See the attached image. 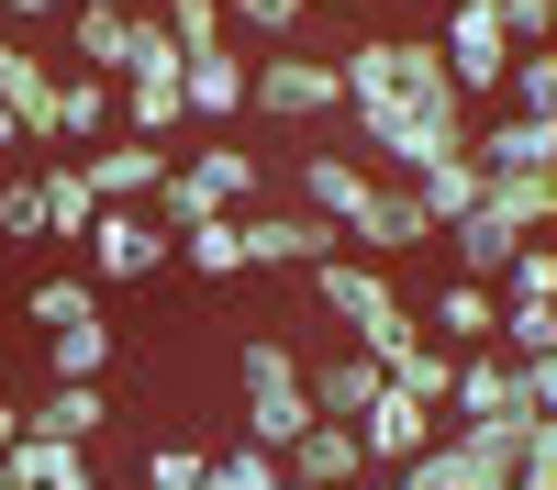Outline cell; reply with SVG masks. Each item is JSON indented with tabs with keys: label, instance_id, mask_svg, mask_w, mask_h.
<instances>
[{
	"label": "cell",
	"instance_id": "19",
	"mask_svg": "<svg viewBox=\"0 0 557 490\" xmlns=\"http://www.w3.org/2000/svg\"><path fill=\"white\" fill-rule=\"evenodd\" d=\"M491 324H502V290L491 279H446L424 301V335H446V345H491Z\"/></svg>",
	"mask_w": 557,
	"mask_h": 490
},
{
	"label": "cell",
	"instance_id": "35",
	"mask_svg": "<svg viewBox=\"0 0 557 490\" xmlns=\"http://www.w3.org/2000/svg\"><path fill=\"white\" fill-rule=\"evenodd\" d=\"M0 12H12V23H45V12H67V0H0Z\"/></svg>",
	"mask_w": 557,
	"mask_h": 490
},
{
	"label": "cell",
	"instance_id": "36",
	"mask_svg": "<svg viewBox=\"0 0 557 490\" xmlns=\"http://www.w3.org/2000/svg\"><path fill=\"white\" fill-rule=\"evenodd\" d=\"M0 156H23V112L12 101H0Z\"/></svg>",
	"mask_w": 557,
	"mask_h": 490
},
{
	"label": "cell",
	"instance_id": "23",
	"mask_svg": "<svg viewBox=\"0 0 557 490\" xmlns=\"http://www.w3.org/2000/svg\"><path fill=\"white\" fill-rule=\"evenodd\" d=\"M480 178H491V167H480L469 146H457V156H435V167H412V201L435 212V235H446V223H457V212L480 201Z\"/></svg>",
	"mask_w": 557,
	"mask_h": 490
},
{
	"label": "cell",
	"instance_id": "26",
	"mask_svg": "<svg viewBox=\"0 0 557 490\" xmlns=\"http://www.w3.org/2000/svg\"><path fill=\"white\" fill-rule=\"evenodd\" d=\"M23 312L57 335V324H78V312H101V279H89V267H57V279H34V290H23Z\"/></svg>",
	"mask_w": 557,
	"mask_h": 490
},
{
	"label": "cell",
	"instance_id": "17",
	"mask_svg": "<svg viewBox=\"0 0 557 490\" xmlns=\"http://www.w3.org/2000/svg\"><path fill=\"white\" fill-rule=\"evenodd\" d=\"M368 178H380V167H357L346 146H312V156H301V201L346 235V223H357V201H368Z\"/></svg>",
	"mask_w": 557,
	"mask_h": 490
},
{
	"label": "cell",
	"instance_id": "22",
	"mask_svg": "<svg viewBox=\"0 0 557 490\" xmlns=\"http://www.w3.org/2000/svg\"><path fill=\"white\" fill-rule=\"evenodd\" d=\"M45 89H57V67H45L23 34H0V101L23 112V146H45Z\"/></svg>",
	"mask_w": 557,
	"mask_h": 490
},
{
	"label": "cell",
	"instance_id": "34",
	"mask_svg": "<svg viewBox=\"0 0 557 490\" xmlns=\"http://www.w3.org/2000/svg\"><path fill=\"white\" fill-rule=\"evenodd\" d=\"M524 368V413H557V345H535V356H513Z\"/></svg>",
	"mask_w": 557,
	"mask_h": 490
},
{
	"label": "cell",
	"instance_id": "12",
	"mask_svg": "<svg viewBox=\"0 0 557 490\" xmlns=\"http://www.w3.org/2000/svg\"><path fill=\"white\" fill-rule=\"evenodd\" d=\"M301 379H312V413L357 424L368 401H380V379H391V368H380V356H368V345L346 335V345H312V356H301Z\"/></svg>",
	"mask_w": 557,
	"mask_h": 490
},
{
	"label": "cell",
	"instance_id": "41",
	"mask_svg": "<svg viewBox=\"0 0 557 490\" xmlns=\"http://www.w3.org/2000/svg\"><path fill=\"white\" fill-rule=\"evenodd\" d=\"M0 167H12V156H0Z\"/></svg>",
	"mask_w": 557,
	"mask_h": 490
},
{
	"label": "cell",
	"instance_id": "18",
	"mask_svg": "<svg viewBox=\"0 0 557 490\" xmlns=\"http://www.w3.org/2000/svg\"><path fill=\"white\" fill-rule=\"evenodd\" d=\"M23 424L101 445V435H112V401H101V379H45V401H23Z\"/></svg>",
	"mask_w": 557,
	"mask_h": 490
},
{
	"label": "cell",
	"instance_id": "31",
	"mask_svg": "<svg viewBox=\"0 0 557 490\" xmlns=\"http://www.w3.org/2000/svg\"><path fill=\"white\" fill-rule=\"evenodd\" d=\"M34 235H45V190L23 167H0V246H34Z\"/></svg>",
	"mask_w": 557,
	"mask_h": 490
},
{
	"label": "cell",
	"instance_id": "14",
	"mask_svg": "<svg viewBox=\"0 0 557 490\" xmlns=\"http://www.w3.org/2000/svg\"><path fill=\"white\" fill-rule=\"evenodd\" d=\"M89 134H112V78L101 67H57V89H45V146H89Z\"/></svg>",
	"mask_w": 557,
	"mask_h": 490
},
{
	"label": "cell",
	"instance_id": "24",
	"mask_svg": "<svg viewBox=\"0 0 557 490\" xmlns=\"http://www.w3.org/2000/svg\"><path fill=\"white\" fill-rule=\"evenodd\" d=\"M101 368H112V324L101 312H78V324L45 335V379H101Z\"/></svg>",
	"mask_w": 557,
	"mask_h": 490
},
{
	"label": "cell",
	"instance_id": "13",
	"mask_svg": "<svg viewBox=\"0 0 557 490\" xmlns=\"http://www.w3.org/2000/svg\"><path fill=\"white\" fill-rule=\"evenodd\" d=\"M235 223H246V267H312L323 246H346V235H335V223H323L312 201H301V212H257V201H246Z\"/></svg>",
	"mask_w": 557,
	"mask_h": 490
},
{
	"label": "cell",
	"instance_id": "2",
	"mask_svg": "<svg viewBox=\"0 0 557 490\" xmlns=\"http://www.w3.org/2000/svg\"><path fill=\"white\" fill-rule=\"evenodd\" d=\"M235 424L257 445H290L312 424V379H301V345L290 335H246L235 345Z\"/></svg>",
	"mask_w": 557,
	"mask_h": 490
},
{
	"label": "cell",
	"instance_id": "30",
	"mask_svg": "<svg viewBox=\"0 0 557 490\" xmlns=\"http://www.w3.org/2000/svg\"><path fill=\"white\" fill-rule=\"evenodd\" d=\"M491 345H502V356H535V345H557V301H502Z\"/></svg>",
	"mask_w": 557,
	"mask_h": 490
},
{
	"label": "cell",
	"instance_id": "9",
	"mask_svg": "<svg viewBox=\"0 0 557 490\" xmlns=\"http://www.w3.org/2000/svg\"><path fill=\"white\" fill-rule=\"evenodd\" d=\"M469 156H480V167H557V112L480 101V112H469Z\"/></svg>",
	"mask_w": 557,
	"mask_h": 490
},
{
	"label": "cell",
	"instance_id": "7",
	"mask_svg": "<svg viewBox=\"0 0 557 490\" xmlns=\"http://www.w3.org/2000/svg\"><path fill=\"white\" fill-rule=\"evenodd\" d=\"M78 156V178H89V201H157V178H168V146L157 134H89V146H67Z\"/></svg>",
	"mask_w": 557,
	"mask_h": 490
},
{
	"label": "cell",
	"instance_id": "3",
	"mask_svg": "<svg viewBox=\"0 0 557 490\" xmlns=\"http://www.w3.org/2000/svg\"><path fill=\"white\" fill-rule=\"evenodd\" d=\"M78 267L101 290H134V279H157V267H178V235L157 223V201H101L89 235H78Z\"/></svg>",
	"mask_w": 557,
	"mask_h": 490
},
{
	"label": "cell",
	"instance_id": "38",
	"mask_svg": "<svg viewBox=\"0 0 557 490\" xmlns=\"http://www.w3.org/2000/svg\"><path fill=\"white\" fill-rule=\"evenodd\" d=\"M0 379H12V345H0Z\"/></svg>",
	"mask_w": 557,
	"mask_h": 490
},
{
	"label": "cell",
	"instance_id": "27",
	"mask_svg": "<svg viewBox=\"0 0 557 490\" xmlns=\"http://www.w3.org/2000/svg\"><path fill=\"white\" fill-rule=\"evenodd\" d=\"M491 290H502V301H557V246L524 235L513 256H502V279H491Z\"/></svg>",
	"mask_w": 557,
	"mask_h": 490
},
{
	"label": "cell",
	"instance_id": "10",
	"mask_svg": "<svg viewBox=\"0 0 557 490\" xmlns=\"http://www.w3.org/2000/svg\"><path fill=\"white\" fill-rule=\"evenodd\" d=\"M278 479H290V490H346V479H368V445H357V424L312 413L290 445H278Z\"/></svg>",
	"mask_w": 557,
	"mask_h": 490
},
{
	"label": "cell",
	"instance_id": "8",
	"mask_svg": "<svg viewBox=\"0 0 557 490\" xmlns=\"http://www.w3.org/2000/svg\"><path fill=\"white\" fill-rule=\"evenodd\" d=\"M346 246H357V256H424V246H435V212L412 201V178H368Z\"/></svg>",
	"mask_w": 557,
	"mask_h": 490
},
{
	"label": "cell",
	"instance_id": "37",
	"mask_svg": "<svg viewBox=\"0 0 557 490\" xmlns=\"http://www.w3.org/2000/svg\"><path fill=\"white\" fill-rule=\"evenodd\" d=\"M12 435H23V401H12V390H0V445H12Z\"/></svg>",
	"mask_w": 557,
	"mask_h": 490
},
{
	"label": "cell",
	"instance_id": "1",
	"mask_svg": "<svg viewBox=\"0 0 557 490\" xmlns=\"http://www.w3.org/2000/svg\"><path fill=\"white\" fill-rule=\"evenodd\" d=\"M301 279H312V312H323V324H335V335H357V345L391 368V345L412 335V301H401V279H391V256L323 246V256L301 267Z\"/></svg>",
	"mask_w": 557,
	"mask_h": 490
},
{
	"label": "cell",
	"instance_id": "5",
	"mask_svg": "<svg viewBox=\"0 0 557 490\" xmlns=\"http://www.w3.org/2000/svg\"><path fill=\"white\" fill-rule=\"evenodd\" d=\"M257 201V156L246 146H190V156H168L157 178V223L178 235V223H201V212H246Z\"/></svg>",
	"mask_w": 557,
	"mask_h": 490
},
{
	"label": "cell",
	"instance_id": "32",
	"mask_svg": "<svg viewBox=\"0 0 557 490\" xmlns=\"http://www.w3.org/2000/svg\"><path fill=\"white\" fill-rule=\"evenodd\" d=\"M157 23L178 34V56H201V45H223V0H168Z\"/></svg>",
	"mask_w": 557,
	"mask_h": 490
},
{
	"label": "cell",
	"instance_id": "15",
	"mask_svg": "<svg viewBox=\"0 0 557 490\" xmlns=\"http://www.w3.org/2000/svg\"><path fill=\"white\" fill-rule=\"evenodd\" d=\"M134 12H146V0H134ZM134 12H112V0H67V67L123 78L134 67Z\"/></svg>",
	"mask_w": 557,
	"mask_h": 490
},
{
	"label": "cell",
	"instance_id": "20",
	"mask_svg": "<svg viewBox=\"0 0 557 490\" xmlns=\"http://www.w3.org/2000/svg\"><path fill=\"white\" fill-rule=\"evenodd\" d=\"M178 267H190V279H246V223H235V212L178 223Z\"/></svg>",
	"mask_w": 557,
	"mask_h": 490
},
{
	"label": "cell",
	"instance_id": "29",
	"mask_svg": "<svg viewBox=\"0 0 557 490\" xmlns=\"http://www.w3.org/2000/svg\"><path fill=\"white\" fill-rule=\"evenodd\" d=\"M502 101L557 112V45H513V67H502Z\"/></svg>",
	"mask_w": 557,
	"mask_h": 490
},
{
	"label": "cell",
	"instance_id": "21",
	"mask_svg": "<svg viewBox=\"0 0 557 490\" xmlns=\"http://www.w3.org/2000/svg\"><path fill=\"white\" fill-rule=\"evenodd\" d=\"M34 190H45V235H57V246H78V235H89V212H101V201H89V178H78V156H57V146H45Z\"/></svg>",
	"mask_w": 557,
	"mask_h": 490
},
{
	"label": "cell",
	"instance_id": "28",
	"mask_svg": "<svg viewBox=\"0 0 557 490\" xmlns=\"http://www.w3.org/2000/svg\"><path fill=\"white\" fill-rule=\"evenodd\" d=\"M312 23V0H223V34H257V45H290Z\"/></svg>",
	"mask_w": 557,
	"mask_h": 490
},
{
	"label": "cell",
	"instance_id": "39",
	"mask_svg": "<svg viewBox=\"0 0 557 490\" xmlns=\"http://www.w3.org/2000/svg\"><path fill=\"white\" fill-rule=\"evenodd\" d=\"M112 12H134V0H112Z\"/></svg>",
	"mask_w": 557,
	"mask_h": 490
},
{
	"label": "cell",
	"instance_id": "25",
	"mask_svg": "<svg viewBox=\"0 0 557 490\" xmlns=\"http://www.w3.org/2000/svg\"><path fill=\"white\" fill-rule=\"evenodd\" d=\"M201 490H290V479H278V445L235 435V445H212V457H201Z\"/></svg>",
	"mask_w": 557,
	"mask_h": 490
},
{
	"label": "cell",
	"instance_id": "40",
	"mask_svg": "<svg viewBox=\"0 0 557 490\" xmlns=\"http://www.w3.org/2000/svg\"><path fill=\"white\" fill-rule=\"evenodd\" d=\"M424 12H435V0H424Z\"/></svg>",
	"mask_w": 557,
	"mask_h": 490
},
{
	"label": "cell",
	"instance_id": "11",
	"mask_svg": "<svg viewBox=\"0 0 557 490\" xmlns=\"http://www.w3.org/2000/svg\"><path fill=\"white\" fill-rule=\"evenodd\" d=\"M446 413H435V401H412L401 379H380V401H368V413H357V445H368V479H391L401 457H412V445H424Z\"/></svg>",
	"mask_w": 557,
	"mask_h": 490
},
{
	"label": "cell",
	"instance_id": "6",
	"mask_svg": "<svg viewBox=\"0 0 557 490\" xmlns=\"http://www.w3.org/2000/svg\"><path fill=\"white\" fill-rule=\"evenodd\" d=\"M446 12V78H457V101H502V67H513V34H502V0H435Z\"/></svg>",
	"mask_w": 557,
	"mask_h": 490
},
{
	"label": "cell",
	"instance_id": "4",
	"mask_svg": "<svg viewBox=\"0 0 557 490\" xmlns=\"http://www.w3.org/2000/svg\"><path fill=\"white\" fill-rule=\"evenodd\" d=\"M246 112H268V123H335L346 112V67L301 56V34H290L278 56H246Z\"/></svg>",
	"mask_w": 557,
	"mask_h": 490
},
{
	"label": "cell",
	"instance_id": "33",
	"mask_svg": "<svg viewBox=\"0 0 557 490\" xmlns=\"http://www.w3.org/2000/svg\"><path fill=\"white\" fill-rule=\"evenodd\" d=\"M146 479H157V490H201V445H157Z\"/></svg>",
	"mask_w": 557,
	"mask_h": 490
},
{
	"label": "cell",
	"instance_id": "16",
	"mask_svg": "<svg viewBox=\"0 0 557 490\" xmlns=\"http://www.w3.org/2000/svg\"><path fill=\"white\" fill-rule=\"evenodd\" d=\"M178 89H190V123H235V112H246V56H235V34L201 45V56H178Z\"/></svg>",
	"mask_w": 557,
	"mask_h": 490
}]
</instances>
